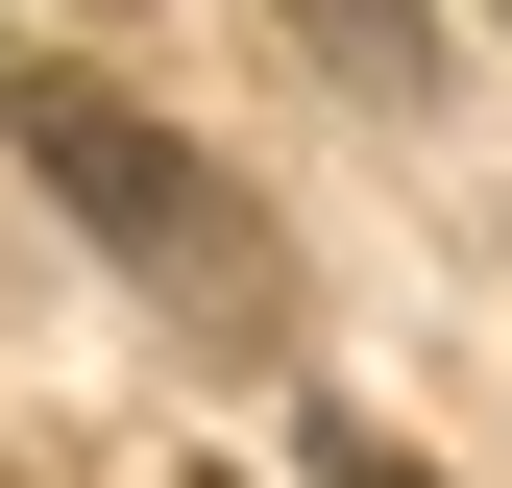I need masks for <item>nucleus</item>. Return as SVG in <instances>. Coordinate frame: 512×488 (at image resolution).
Returning a JSON list of instances; mask_svg holds the SVG:
<instances>
[{"instance_id":"nucleus-1","label":"nucleus","mask_w":512,"mask_h":488,"mask_svg":"<svg viewBox=\"0 0 512 488\" xmlns=\"http://www.w3.org/2000/svg\"><path fill=\"white\" fill-rule=\"evenodd\" d=\"M0 122H25V171L74 196V244H122V269H147V293H196V318H269V220H244V196H220V171L171 147L122 74H74V49H49Z\"/></svg>"},{"instance_id":"nucleus-4","label":"nucleus","mask_w":512,"mask_h":488,"mask_svg":"<svg viewBox=\"0 0 512 488\" xmlns=\"http://www.w3.org/2000/svg\"><path fill=\"white\" fill-rule=\"evenodd\" d=\"M171 488H220V464H171Z\"/></svg>"},{"instance_id":"nucleus-3","label":"nucleus","mask_w":512,"mask_h":488,"mask_svg":"<svg viewBox=\"0 0 512 488\" xmlns=\"http://www.w3.org/2000/svg\"><path fill=\"white\" fill-rule=\"evenodd\" d=\"M317 488H439L415 440H342V415H317Z\"/></svg>"},{"instance_id":"nucleus-5","label":"nucleus","mask_w":512,"mask_h":488,"mask_svg":"<svg viewBox=\"0 0 512 488\" xmlns=\"http://www.w3.org/2000/svg\"><path fill=\"white\" fill-rule=\"evenodd\" d=\"M488 25H512V0H488Z\"/></svg>"},{"instance_id":"nucleus-2","label":"nucleus","mask_w":512,"mask_h":488,"mask_svg":"<svg viewBox=\"0 0 512 488\" xmlns=\"http://www.w3.org/2000/svg\"><path fill=\"white\" fill-rule=\"evenodd\" d=\"M269 25H293L342 98H415V74H439V25H415V0H269Z\"/></svg>"}]
</instances>
